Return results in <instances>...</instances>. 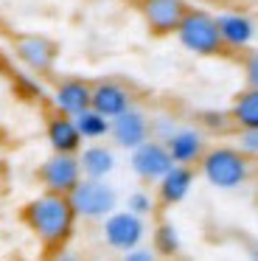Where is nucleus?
I'll use <instances>...</instances> for the list:
<instances>
[{
    "label": "nucleus",
    "mask_w": 258,
    "mask_h": 261,
    "mask_svg": "<svg viewBox=\"0 0 258 261\" xmlns=\"http://www.w3.org/2000/svg\"><path fill=\"white\" fill-rule=\"evenodd\" d=\"M129 166H132L135 177H140L143 182H160L174 169V160L168 154L166 143L151 138V141H146L135 152H129Z\"/></svg>",
    "instance_id": "0eeeda50"
},
{
    "label": "nucleus",
    "mask_w": 258,
    "mask_h": 261,
    "mask_svg": "<svg viewBox=\"0 0 258 261\" xmlns=\"http://www.w3.org/2000/svg\"><path fill=\"white\" fill-rule=\"evenodd\" d=\"M14 261H25V258H14Z\"/></svg>",
    "instance_id": "c85d7f7f"
},
{
    "label": "nucleus",
    "mask_w": 258,
    "mask_h": 261,
    "mask_svg": "<svg viewBox=\"0 0 258 261\" xmlns=\"http://www.w3.org/2000/svg\"><path fill=\"white\" fill-rule=\"evenodd\" d=\"M90 107L112 121L118 115H123L126 110H132L135 104H132V93H129L126 85L104 79V82H95L93 85V101H90Z\"/></svg>",
    "instance_id": "9b49d317"
},
{
    "label": "nucleus",
    "mask_w": 258,
    "mask_h": 261,
    "mask_svg": "<svg viewBox=\"0 0 258 261\" xmlns=\"http://www.w3.org/2000/svg\"><path fill=\"white\" fill-rule=\"evenodd\" d=\"M73 121H76V129H79V135H82L84 141H101V138L110 135V124H112V121L104 118L101 113H95L93 107H90L87 113L76 115Z\"/></svg>",
    "instance_id": "6ab92c4d"
},
{
    "label": "nucleus",
    "mask_w": 258,
    "mask_h": 261,
    "mask_svg": "<svg viewBox=\"0 0 258 261\" xmlns=\"http://www.w3.org/2000/svg\"><path fill=\"white\" fill-rule=\"evenodd\" d=\"M17 57H20V62L25 65L28 70H34V73H45V70L54 68L56 45L48 40V37L25 34V37L17 40Z\"/></svg>",
    "instance_id": "4468645a"
},
{
    "label": "nucleus",
    "mask_w": 258,
    "mask_h": 261,
    "mask_svg": "<svg viewBox=\"0 0 258 261\" xmlns=\"http://www.w3.org/2000/svg\"><path fill=\"white\" fill-rule=\"evenodd\" d=\"M244 82L250 90H258V51H250L244 57Z\"/></svg>",
    "instance_id": "b1692460"
},
{
    "label": "nucleus",
    "mask_w": 258,
    "mask_h": 261,
    "mask_svg": "<svg viewBox=\"0 0 258 261\" xmlns=\"http://www.w3.org/2000/svg\"><path fill=\"white\" fill-rule=\"evenodd\" d=\"M110 138L118 149H126V152H135L138 146H143L146 141H151V118L143 113V110L132 107L123 115L112 118L110 124Z\"/></svg>",
    "instance_id": "6e6552de"
},
{
    "label": "nucleus",
    "mask_w": 258,
    "mask_h": 261,
    "mask_svg": "<svg viewBox=\"0 0 258 261\" xmlns=\"http://www.w3.org/2000/svg\"><path fill=\"white\" fill-rule=\"evenodd\" d=\"M79 166H82V174L87 180H107L115 171L118 158L104 143H90V146H84L79 152Z\"/></svg>",
    "instance_id": "dca6fc26"
},
{
    "label": "nucleus",
    "mask_w": 258,
    "mask_h": 261,
    "mask_svg": "<svg viewBox=\"0 0 258 261\" xmlns=\"http://www.w3.org/2000/svg\"><path fill=\"white\" fill-rule=\"evenodd\" d=\"M45 138L54 154H79L84 149V138L79 135L76 121L62 113H50L45 121Z\"/></svg>",
    "instance_id": "f8f14e48"
},
{
    "label": "nucleus",
    "mask_w": 258,
    "mask_h": 261,
    "mask_svg": "<svg viewBox=\"0 0 258 261\" xmlns=\"http://www.w3.org/2000/svg\"><path fill=\"white\" fill-rule=\"evenodd\" d=\"M20 216H22V225L34 233V239L48 250L65 247L70 242V236L76 233V222H79L70 199L50 191H42L34 199H28L22 205Z\"/></svg>",
    "instance_id": "f257e3e1"
},
{
    "label": "nucleus",
    "mask_w": 258,
    "mask_h": 261,
    "mask_svg": "<svg viewBox=\"0 0 258 261\" xmlns=\"http://www.w3.org/2000/svg\"><path fill=\"white\" fill-rule=\"evenodd\" d=\"M126 211L135 216H140V219H146V216L154 211V197H151L149 191H132L126 197Z\"/></svg>",
    "instance_id": "412c9836"
},
{
    "label": "nucleus",
    "mask_w": 258,
    "mask_h": 261,
    "mask_svg": "<svg viewBox=\"0 0 258 261\" xmlns=\"http://www.w3.org/2000/svg\"><path fill=\"white\" fill-rule=\"evenodd\" d=\"M67 199H70L79 219H90V222H98V219L104 222L110 214L118 211V191L107 180H87L84 177L70 191Z\"/></svg>",
    "instance_id": "20e7f679"
},
{
    "label": "nucleus",
    "mask_w": 258,
    "mask_h": 261,
    "mask_svg": "<svg viewBox=\"0 0 258 261\" xmlns=\"http://www.w3.org/2000/svg\"><path fill=\"white\" fill-rule=\"evenodd\" d=\"M194 180H196V174H194L191 166H174V169L157 182V199H160L163 205L185 202L191 188H194Z\"/></svg>",
    "instance_id": "2eb2a0df"
},
{
    "label": "nucleus",
    "mask_w": 258,
    "mask_h": 261,
    "mask_svg": "<svg viewBox=\"0 0 258 261\" xmlns=\"http://www.w3.org/2000/svg\"><path fill=\"white\" fill-rule=\"evenodd\" d=\"M202 124H205L208 129H224V126L233 124V121H230V113H202Z\"/></svg>",
    "instance_id": "393cba45"
},
{
    "label": "nucleus",
    "mask_w": 258,
    "mask_h": 261,
    "mask_svg": "<svg viewBox=\"0 0 258 261\" xmlns=\"http://www.w3.org/2000/svg\"><path fill=\"white\" fill-rule=\"evenodd\" d=\"M177 40L185 51L196 54V57H222L224 54L216 14L205 12V9H188V14L177 29Z\"/></svg>",
    "instance_id": "7ed1b4c3"
},
{
    "label": "nucleus",
    "mask_w": 258,
    "mask_h": 261,
    "mask_svg": "<svg viewBox=\"0 0 258 261\" xmlns=\"http://www.w3.org/2000/svg\"><path fill=\"white\" fill-rule=\"evenodd\" d=\"M247 258H250V261H258V244H252V247L247 250Z\"/></svg>",
    "instance_id": "cd10ccee"
},
{
    "label": "nucleus",
    "mask_w": 258,
    "mask_h": 261,
    "mask_svg": "<svg viewBox=\"0 0 258 261\" xmlns=\"http://www.w3.org/2000/svg\"><path fill=\"white\" fill-rule=\"evenodd\" d=\"M121 261H157V253L140 244V247H135V250H129V253H123Z\"/></svg>",
    "instance_id": "a878e982"
},
{
    "label": "nucleus",
    "mask_w": 258,
    "mask_h": 261,
    "mask_svg": "<svg viewBox=\"0 0 258 261\" xmlns=\"http://www.w3.org/2000/svg\"><path fill=\"white\" fill-rule=\"evenodd\" d=\"M37 177L45 191L62 194V197H70V191L84 180L82 166H79V154H50V158H45L39 163Z\"/></svg>",
    "instance_id": "39448f33"
},
{
    "label": "nucleus",
    "mask_w": 258,
    "mask_h": 261,
    "mask_svg": "<svg viewBox=\"0 0 258 261\" xmlns=\"http://www.w3.org/2000/svg\"><path fill=\"white\" fill-rule=\"evenodd\" d=\"M151 242H154V253L157 255H166V258L177 255L179 247H183L179 230L171 225V222H160V225L154 227V233H151Z\"/></svg>",
    "instance_id": "aec40b11"
},
{
    "label": "nucleus",
    "mask_w": 258,
    "mask_h": 261,
    "mask_svg": "<svg viewBox=\"0 0 258 261\" xmlns=\"http://www.w3.org/2000/svg\"><path fill=\"white\" fill-rule=\"evenodd\" d=\"M90 101H93V85L84 79H62L54 90V110L67 118H76V115L87 113L90 110Z\"/></svg>",
    "instance_id": "9d476101"
},
{
    "label": "nucleus",
    "mask_w": 258,
    "mask_h": 261,
    "mask_svg": "<svg viewBox=\"0 0 258 261\" xmlns=\"http://www.w3.org/2000/svg\"><path fill=\"white\" fill-rule=\"evenodd\" d=\"M188 9L185 0H140V14L151 34H177Z\"/></svg>",
    "instance_id": "1a4fd4ad"
},
{
    "label": "nucleus",
    "mask_w": 258,
    "mask_h": 261,
    "mask_svg": "<svg viewBox=\"0 0 258 261\" xmlns=\"http://www.w3.org/2000/svg\"><path fill=\"white\" fill-rule=\"evenodd\" d=\"M216 23H219V34H222L224 48H247L255 40V23L247 14L224 12L216 17Z\"/></svg>",
    "instance_id": "f3484780"
},
{
    "label": "nucleus",
    "mask_w": 258,
    "mask_h": 261,
    "mask_svg": "<svg viewBox=\"0 0 258 261\" xmlns=\"http://www.w3.org/2000/svg\"><path fill=\"white\" fill-rule=\"evenodd\" d=\"M236 149L247 158H258V129H239L236 132Z\"/></svg>",
    "instance_id": "5701e85b"
},
{
    "label": "nucleus",
    "mask_w": 258,
    "mask_h": 261,
    "mask_svg": "<svg viewBox=\"0 0 258 261\" xmlns=\"http://www.w3.org/2000/svg\"><path fill=\"white\" fill-rule=\"evenodd\" d=\"M174 132H177V121L171 115H157V118H151V138L154 141L166 143Z\"/></svg>",
    "instance_id": "4be33fe9"
},
{
    "label": "nucleus",
    "mask_w": 258,
    "mask_h": 261,
    "mask_svg": "<svg viewBox=\"0 0 258 261\" xmlns=\"http://www.w3.org/2000/svg\"><path fill=\"white\" fill-rule=\"evenodd\" d=\"M50 261H82V255L73 253V250H67V247H62V250H56V253L50 255Z\"/></svg>",
    "instance_id": "bb28decb"
},
{
    "label": "nucleus",
    "mask_w": 258,
    "mask_h": 261,
    "mask_svg": "<svg viewBox=\"0 0 258 261\" xmlns=\"http://www.w3.org/2000/svg\"><path fill=\"white\" fill-rule=\"evenodd\" d=\"M230 121L239 129H258V90L244 87L230 104Z\"/></svg>",
    "instance_id": "a211bd4d"
},
{
    "label": "nucleus",
    "mask_w": 258,
    "mask_h": 261,
    "mask_svg": "<svg viewBox=\"0 0 258 261\" xmlns=\"http://www.w3.org/2000/svg\"><path fill=\"white\" fill-rule=\"evenodd\" d=\"M166 149L171 154L174 166H196L202 154L208 152L205 135L196 126H177V132L166 141Z\"/></svg>",
    "instance_id": "ddd939ff"
},
{
    "label": "nucleus",
    "mask_w": 258,
    "mask_h": 261,
    "mask_svg": "<svg viewBox=\"0 0 258 261\" xmlns=\"http://www.w3.org/2000/svg\"><path fill=\"white\" fill-rule=\"evenodd\" d=\"M202 177L216 191H236L252 177V160L236 146H211L199 160Z\"/></svg>",
    "instance_id": "f03ea898"
},
{
    "label": "nucleus",
    "mask_w": 258,
    "mask_h": 261,
    "mask_svg": "<svg viewBox=\"0 0 258 261\" xmlns=\"http://www.w3.org/2000/svg\"><path fill=\"white\" fill-rule=\"evenodd\" d=\"M101 236H104L107 247L118 250V253H129V250L140 247L146 239V219L129 214L126 208L115 211L104 219L101 225Z\"/></svg>",
    "instance_id": "423d86ee"
}]
</instances>
